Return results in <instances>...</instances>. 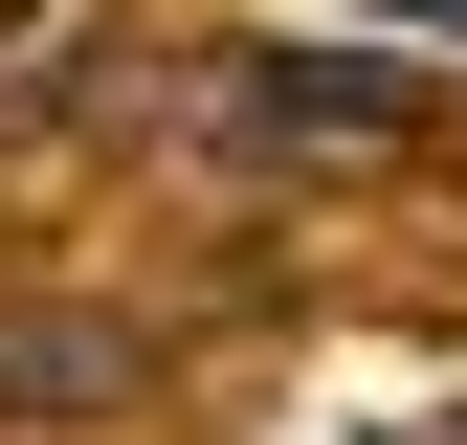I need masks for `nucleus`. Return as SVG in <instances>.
<instances>
[{
  "instance_id": "obj_1",
  "label": "nucleus",
  "mask_w": 467,
  "mask_h": 445,
  "mask_svg": "<svg viewBox=\"0 0 467 445\" xmlns=\"http://www.w3.org/2000/svg\"><path fill=\"white\" fill-rule=\"evenodd\" d=\"M111 378L134 357H111L89 312H0V423H67V401H111Z\"/></svg>"
},
{
  "instance_id": "obj_2",
  "label": "nucleus",
  "mask_w": 467,
  "mask_h": 445,
  "mask_svg": "<svg viewBox=\"0 0 467 445\" xmlns=\"http://www.w3.org/2000/svg\"><path fill=\"white\" fill-rule=\"evenodd\" d=\"M400 23H445V45H467V0H400Z\"/></svg>"
}]
</instances>
